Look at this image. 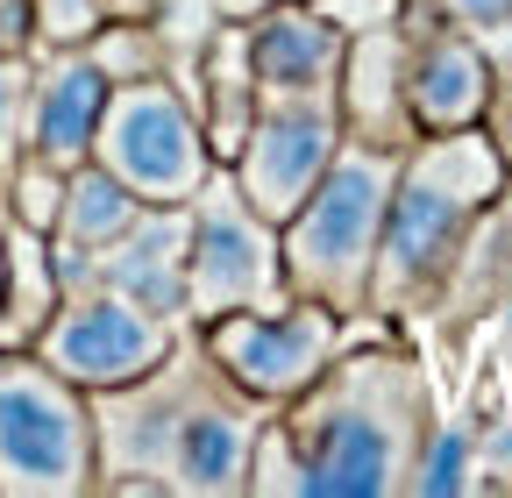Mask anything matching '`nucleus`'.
Returning <instances> with one entry per match:
<instances>
[{
  "label": "nucleus",
  "mask_w": 512,
  "mask_h": 498,
  "mask_svg": "<svg viewBox=\"0 0 512 498\" xmlns=\"http://www.w3.org/2000/svg\"><path fill=\"white\" fill-rule=\"evenodd\" d=\"M363 321V314H356ZM349 321L320 378L264 413L242 498H399L434 427L427 378L406 349Z\"/></svg>",
  "instance_id": "1"
},
{
  "label": "nucleus",
  "mask_w": 512,
  "mask_h": 498,
  "mask_svg": "<svg viewBox=\"0 0 512 498\" xmlns=\"http://www.w3.org/2000/svg\"><path fill=\"white\" fill-rule=\"evenodd\" d=\"M93 399V456L100 491L114 498H242L249 456L264 434V399L242 392L200 328H178V342L128 385L86 392Z\"/></svg>",
  "instance_id": "2"
},
{
  "label": "nucleus",
  "mask_w": 512,
  "mask_h": 498,
  "mask_svg": "<svg viewBox=\"0 0 512 498\" xmlns=\"http://www.w3.org/2000/svg\"><path fill=\"white\" fill-rule=\"evenodd\" d=\"M505 178H512V164L484 121L477 129L413 136L399 150L392 207H384V235H377V271H370V314L377 321L434 314L470 235H477V221L498 207Z\"/></svg>",
  "instance_id": "3"
},
{
  "label": "nucleus",
  "mask_w": 512,
  "mask_h": 498,
  "mask_svg": "<svg viewBox=\"0 0 512 498\" xmlns=\"http://www.w3.org/2000/svg\"><path fill=\"white\" fill-rule=\"evenodd\" d=\"M392 178H399V150L342 136L335 164L320 171V185L299 200V214L278 228L292 299H320L349 321L370 314V271H377V235H384V207H392Z\"/></svg>",
  "instance_id": "4"
},
{
  "label": "nucleus",
  "mask_w": 512,
  "mask_h": 498,
  "mask_svg": "<svg viewBox=\"0 0 512 498\" xmlns=\"http://www.w3.org/2000/svg\"><path fill=\"white\" fill-rule=\"evenodd\" d=\"M93 399L36 349H0V498H93Z\"/></svg>",
  "instance_id": "5"
},
{
  "label": "nucleus",
  "mask_w": 512,
  "mask_h": 498,
  "mask_svg": "<svg viewBox=\"0 0 512 498\" xmlns=\"http://www.w3.org/2000/svg\"><path fill=\"white\" fill-rule=\"evenodd\" d=\"M185 321L207 328L221 314H249V306H278L285 292V249L278 221H264L228 164L200 178V193L185 200Z\"/></svg>",
  "instance_id": "6"
},
{
  "label": "nucleus",
  "mask_w": 512,
  "mask_h": 498,
  "mask_svg": "<svg viewBox=\"0 0 512 498\" xmlns=\"http://www.w3.org/2000/svg\"><path fill=\"white\" fill-rule=\"evenodd\" d=\"M93 164H107L143 207H185L200 193V178L214 171V150L200 129V107L164 72H143L114 86L93 136Z\"/></svg>",
  "instance_id": "7"
},
{
  "label": "nucleus",
  "mask_w": 512,
  "mask_h": 498,
  "mask_svg": "<svg viewBox=\"0 0 512 498\" xmlns=\"http://www.w3.org/2000/svg\"><path fill=\"white\" fill-rule=\"evenodd\" d=\"M200 342L214 349V363L242 392H256L264 406H285L292 392H306L320 378L342 342H349V314L320 299H278V306H249V314H221L200 328Z\"/></svg>",
  "instance_id": "8"
},
{
  "label": "nucleus",
  "mask_w": 512,
  "mask_h": 498,
  "mask_svg": "<svg viewBox=\"0 0 512 498\" xmlns=\"http://www.w3.org/2000/svg\"><path fill=\"white\" fill-rule=\"evenodd\" d=\"M185 321H164L150 306L121 299L107 285H86V292H64L57 314L43 321V335L29 342L57 378H72L79 392H107V385H128L178 342Z\"/></svg>",
  "instance_id": "9"
},
{
  "label": "nucleus",
  "mask_w": 512,
  "mask_h": 498,
  "mask_svg": "<svg viewBox=\"0 0 512 498\" xmlns=\"http://www.w3.org/2000/svg\"><path fill=\"white\" fill-rule=\"evenodd\" d=\"M342 150V93H264L256 129L235 150V185L264 221H292L299 200L320 185V171Z\"/></svg>",
  "instance_id": "10"
},
{
  "label": "nucleus",
  "mask_w": 512,
  "mask_h": 498,
  "mask_svg": "<svg viewBox=\"0 0 512 498\" xmlns=\"http://www.w3.org/2000/svg\"><path fill=\"white\" fill-rule=\"evenodd\" d=\"M185 207H143L107 249H64L50 242V264H57V285L64 292H86V285H107L121 299L150 306L164 321H185Z\"/></svg>",
  "instance_id": "11"
},
{
  "label": "nucleus",
  "mask_w": 512,
  "mask_h": 498,
  "mask_svg": "<svg viewBox=\"0 0 512 498\" xmlns=\"http://www.w3.org/2000/svg\"><path fill=\"white\" fill-rule=\"evenodd\" d=\"M491 86L498 65L484 57V43L456 22H441L434 8L413 22L406 15V100H413V129H477L491 114Z\"/></svg>",
  "instance_id": "12"
},
{
  "label": "nucleus",
  "mask_w": 512,
  "mask_h": 498,
  "mask_svg": "<svg viewBox=\"0 0 512 498\" xmlns=\"http://www.w3.org/2000/svg\"><path fill=\"white\" fill-rule=\"evenodd\" d=\"M107 100H114V72L93 57V43L29 50V157H43L57 171L86 164Z\"/></svg>",
  "instance_id": "13"
},
{
  "label": "nucleus",
  "mask_w": 512,
  "mask_h": 498,
  "mask_svg": "<svg viewBox=\"0 0 512 498\" xmlns=\"http://www.w3.org/2000/svg\"><path fill=\"white\" fill-rule=\"evenodd\" d=\"M349 29L320 0H278L249 22V65L264 93H342Z\"/></svg>",
  "instance_id": "14"
},
{
  "label": "nucleus",
  "mask_w": 512,
  "mask_h": 498,
  "mask_svg": "<svg viewBox=\"0 0 512 498\" xmlns=\"http://www.w3.org/2000/svg\"><path fill=\"white\" fill-rule=\"evenodd\" d=\"M342 136L406 150L413 129V100H406V15L384 29H356L342 57Z\"/></svg>",
  "instance_id": "15"
},
{
  "label": "nucleus",
  "mask_w": 512,
  "mask_h": 498,
  "mask_svg": "<svg viewBox=\"0 0 512 498\" xmlns=\"http://www.w3.org/2000/svg\"><path fill=\"white\" fill-rule=\"evenodd\" d=\"M192 107H200L214 164H235V150L256 129V107H264V86H256V65H249V22L214 29V43L200 57V79H192Z\"/></svg>",
  "instance_id": "16"
},
{
  "label": "nucleus",
  "mask_w": 512,
  "mask_h": 498,
  "mask_svg": "<svg viewBox=\"0 0 512 498\" xmlns=\"http://www.w3.org/2000/svg\"><path fill=\"white\" fill-rule=\"evenodd\" d=\"M57 299L64 285L50 264V235L0 214V349H29L57 314Z\"/></svg>",
  "instance_id": "17"
},
{
  "label": "nucleus",
  "mask_w": 512,
  "mask_h": 498,
  "mask_svg": "<svg viewBox=\"0 0 512 498\" xmlns=\"http://www.w3.org/2000/svg\"><path fill=\"white\" fill-rule=\"evenodd\" d=\"M143 214V200L128 193V185L107 171V164H72L64 171V207H57V228H50V242H64V249H107L128 221Z\"/></svg>",
  "instance_id": "18"
},
{
  "label": "nucleus",
  "mask_w": 512,
  "mask_h": 498,
  "mask_svg": "<svg viewBox=\"0 0 512 498\" xmlns=\"http://www.w3.org/2000/svg\"><path fill=\"white\" fill-rule=\"evenodd\" d=\"M150 36H157V65H164V79L192 100V79H200V57H207V43H214V29L228 22L214 0H150Z\"/></svg>",
  "instance_id": "19"
},
{
  "label": "nucleus",
  "mask_w": 512,
  "mask_h": 498,
  "mask_svg": "<svg viewBox=\"0 0 512 498\" xmlns=\"http://www.w3.org/2000/svg\"><path fill=\"white\" fill-rule=\"evenodd\" d=\"M413 498H456V491H477V427L470 420H434L427 442L413 456Z\"/></svg>",
  "instance_id": "20"
},
{
  "label": "nucleus",
  "mask_w": 512,
  "mask_h": 498,
  "mask_svg": "<svg viewBox=\"0 0 512 498\" xmlns=\"http://www.w3.org/2000/svg\"><path fill=\"white\" fill-rule=\"evenodd\" d=\"M107 22V0H29V50H79Z\"/></svg>",
  "instance_id": "21"
},
{
  "label": "nucleus",
  "mask_w": 512,
  "mask_h": 498,
  "mask_svg": "<svg viewBox=\"0 0 512 498\" xmlns=\"http://www.w3.org/2000/svg\"><path fill=\"white\" fill-rule=\"evenodd\" d=\"M29 157V50H0V193Z\"/></svg>",
  "instance_id": "22"
},
{
  "label": "nucleus",
  "mask_w": 512,
  "mask_h": 498,
  "mask_svg": "<svg viewBox=\"0 0 512 498\" xmlns=\"http://www.w3.org/2000/svg\"><path fill=\"white\" fill-rule=\"evenodd\" d=\"M57 207H64V171L43 164V157H22L15 178H8V193H0V214L50 235V228H57Z\"/></svg>",
  "instance_id": "23"
},
{
  "label": "nucleus",
  "mask_w": 512,
  "mask_h": 498,
  "mask_svg": "<svg viewBox=\"0 0 512 498\" xmlns=\"http://www.w3.org/2000/svg\"><path fill=\"white\" fill-rule=\"evenodd\" d=\"M427 8H434L441 22L470 29L477 43H491V36H512V0H427Z\"/></svg>",
  "instance_id": "24"
},
{
  "label": "nucleus",
  "mask_w": 512,
  "mask_h": 498,
  "mask_svg": "<svg viewBox=\"0 0 512 498\" xmlns=\"http://www.w3.org/2000/svg\"><path fill=\"white\" fill-rule=\"evenodd\" d=\"M484 484L512 491V420H491V427L477 434V491H484Z\"/></svg>",
  "instance_id": "25"
},
{
  "label": "nucleus",
  "mask_w": 512,
  "mask_h": 498,
  "mask_svg": "<svg viewBox=\"0 0 512 498\" xmlns=\"http://www.w3.org/2000/svg\"><path fill=\"white\" fill-rule=\"evenodd\" d=\"M320 8H328V15L356 36V29H384V22H399V15H406V0H320Z\"/></svg>",
  "instance_id": "26"
},
{
  "label": "nucleus",
  "mask_w": 512,
  "mask_h": 498,
  "mask_svg": "<svg viewBox=\"0 0 512 498\" xmlns=\"http://www.w3.org/2000/svg\"><path fill=\"white\" fill-rule=\"evenodd\" d=\"M0 50H29V0H0Z\"/></svg>",
  "instance_id": "27"
},
{
  "label": "nucleus",
  "mask_w": 512,
  "mask_h": 498,
  "mask_svg": "<svg viewBox=\"0 0 512 498\" xmlns=\"http://www.w3.org/2000/svg\"><path fill=\"white\" fill-rule=\"evenodd\" d=\"M214 8H221L228 22H256V15H264V8H278V0H214Z\"/></svg>",
  "instance_id": "28"
}]
</instances>
